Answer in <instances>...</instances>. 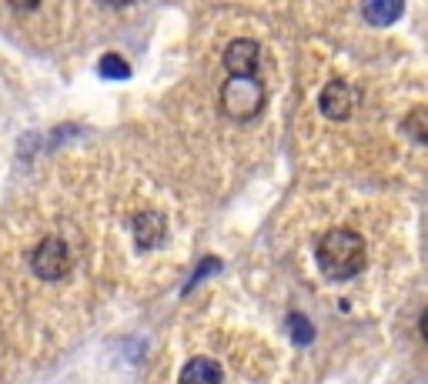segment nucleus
I'll return each mask as SVG.
<instances>
[{"label": "nucleus", "mask_w": 428, "mask_h": 384, "mask_svg": "<svg viewBox=\"0 0 428 384\" xmlns=\"http://www.w3.org/2000/svg\"><path fill=\"white\" fill-rule=\"evenodd\" d=\"M402 134H408L415 144H428V110L425 107H415L402 121Z\"/></svg>", "instance_id": "obj_9"}, {"label": "nucleus", "mask_w": 428, "mask_h": 384, "mask_svg": "<svg viewBox=\"0 0 428 384\" xmlns=\"http://www.w3.org/2000/svg\"><path fill=\"white\" fill-rule=\"evenodd\" d=\"M131 230H134V241H137V247H144V251H147V247H157V244L165 241L167 224H165V218H161V214L147 210V214H137V218H134Z\"/></svg>", "instance_id": "obj_6"}, {"label": "nucleus", "mask_w": 428, "mask_h": 384, "mask_svg": "<svg viewBox=\"0 0 428 384\" xmlns=\"http://www.w3.org/2000/svg\"><path fill=\"white\" fill-rule=\"evenodd\" d=\"M98 74L104 77V80H127V77H131V67H127V60H124L121 54H104L98 60Z\"/></svg>", "instance_id": "obj_10"}, {"label": "nucleus", "mask_w": 428, "mask_h": 384, "mask_svg": "<svg viewBox=\"0 0 428 384\" xmlns=\"http://www.w3.org/2000/svg\"><path fill=\"white\" fill-rule=\"evenodd\" d=\"M402 11H405V7H402L398 0H378V4H365L362 17L372 23V27H388V23H395L398 17H402Z\"/></svg>", "instance_id": "obj_8"}, {"label": "nucleus", "mask_w": 428, "mask_h": 384, "mask_svg": "<svg viewBox=\"0 0 428 384\" xmlns=\"http://www.w3.org/2000/svg\"><path fill=\"white\" fill-rule=\"evenodd\" d=\"M422 334H425V341H428V311L422 314Z\"/></svg>", "instance_id": "obj_13"}, {"label": "nucleus", "mask_w": 428, "mask_h": 384, "mask_svg": "<svg viewBox=\"0 0 428 384\" xmlns=\"http://www.w3.org/2000/svg\"><path fill=\"white\" fill-rule=\"evenodd\" d=\"M221 107L234 121H251L264 107V87L258 77H231L221 87Z\"/></svg>", "instance_id": "obj_2"}, {"label": "nucleus", "mask_w": 428, "mask_h": 384, "mask_svg": "<svg viewBox=\"0 0 428 384\" xmlns=\"http://www.w3.org/2000/svg\"><path fill=\"white\" fill-rule=\"evenodd\" d=\"M214 271H218V257H208V261H204V264H198V271H194V277L187 281V287H184V291H191V287L198 284V281H204V277H208V274H214Z\"/></svg>", "instance_id": "obj_12"}, {"label": "nucleus", "mask_w": 428, "mask_h": 384, "mask_svg": "<svg viewBox=\"0 0 428 384\" xmlns=\"http://www.w3.org/2000/svg\"><path fill=\"white\" fill-rule=\"evenodd\" d=\"M288 331H291V341H295L298 348H308L311 338H315V328H311L301 314H291V318H288Z\"/></svg>", "instance_id": "obj_11"}, {"label": "nucleus", "mask_w": 428, "mask_h": 384, "mask_svg": "<svg viewBox=\"0 0 428 384\" xmlns=\"http://www.w3.org/2000/svg\"><path fill=\"white\" fill-rule=\"evenodd\" d=\"M31 267L37 277H44V281H61L67 277L71 271V251H67V244L61 238H47L33 247L31 254Z\"/></svg>", "instance_id": "obj_3"}, {"label": "nucleus", "mask_w": 428, "mask_h": 384, "mask_svg": "<svg viewBox=\"0 0 428 384\" xmlns=\"http://www.w3.org/2000/svg\"><path fill=\"white\" fill-rule=\"evenodd\" d=\"M318 107L328 121H348V117H352V107H355L352 87H348L345 80L325 84V90H321V97H318Z\"/></svg>", "instance_id": "obj_5"}, {"label": "nucleus", "mask_w": 428, "mask_h": 384, "mask_svg": "<svg viewBox=\"0 0 428 384\" xmlns=\"http://www.w3.org/2000/svg\"><path fill=\"white\" fill-rule=\"evenodd\" d=\"M181 384H221V364L211 358H191L181 368Z\"/></svg>", "instance_id": "obj_7"}, {"label": "nucleus", "mask_w": 428, "mask_h": 384, "mask_svg": "<svg viewBox=\"0 0 428 384\" xmlns=\"http://www.w3.org/2000/svg\"><path fill=\"white\" fill-rule=\"evenodd\" d=\"M318 267L331 281H348L365 267V241L348 228H335L318 244Z\"/></svg>", "instance_id": "obj_1"}, {"label": "nucleus", "mask_w": 428, "mask_h": 384, "mask_svg": "<svg viewBox=\"0 0 428 384\" xmlns=\"http://www.w3.org/2000/svg\"><path fill=\"white\" fill-rule=\"evenodd\" d=\"M258 60H261V50L248 37L231 41L228 50H224V67H228L231 77H258Z\"/></svg>", "instance_id": "obj_4"}]
</instances>
